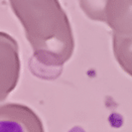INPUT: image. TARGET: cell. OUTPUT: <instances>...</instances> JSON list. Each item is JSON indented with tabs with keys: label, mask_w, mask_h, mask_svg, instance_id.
<instances>
[{
	"label": "cell",
	"mask_w": 132,
	"mask_h": 132,
	"mask_svg": "<svg viewBox=\"0 0 132 132\" xmlns=\"http://www.w3.org/2000/svg\"><path fill=\"white\" fill-rule=\"evenodd\" d=\"M112 35H132V0H105L101 20Z\"/></svg>",
	"instance_id": "7a4b0ae2"
},
{
	"label": "cell",
	"mask_w": 132,
	"mask_h": 132,
	"mask_svg": "<svg viewBox=\"0 0 132 132\" xmlns=\"http://www.w3.org/2000/svg\"><path fill=\"white\" fill-rule=\"evenodd\" d=\"M27 36L40 64L62 68L71 59L75 40L59 0H27L23 11Z\"/></svg>",
	"instance_id": "6da1fadb"
},
{
	"label": "cell",
	"mask_w": 132,
	"mask_h": 132,
	"mask_svg": "<svg viewBox=\"0 0 132 132\" xmlns=\"http://www.w3.org/2000/svg\"><path fill=\"white\" fill-rule=\"evenodd\" d=\"M113 52L120 67L132 77V35H112Z\"/></svg>",
	"instance_id": "3957f363"
}]
</instances>
